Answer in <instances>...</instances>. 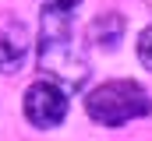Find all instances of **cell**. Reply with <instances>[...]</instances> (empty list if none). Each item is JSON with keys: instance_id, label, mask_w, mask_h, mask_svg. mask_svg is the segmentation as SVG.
<instances>
[{"instance_id": "6da1fadb", "label": "cell", "mask_w": 152, "mask_h": 141, "mask_svg": "<svg viewBox=\"0 0 152 141\" xmlns=\"http://www.w3.org/2000/svg\"><path fill=\"white\" fill-rule=\"evenodd\" d=\"M39 67L46 78H53L67 92L85 88L92 64L85 57V39L75 28V14H67V11L39 14Z\"/></svg>"}, {"instance_id": "277c9868", "label": "cell", "mask_w": 152, "mask_h": 141, "mask_svg": "<svg viewBox=\"0 0 152 141\" xmlns=\"http://www.w3.org/2000/svg\"><path fill=\"white\" fill-rule=\"evenodd\" d=\"M32 32L18 14H0V74L11 78L28 64Z\"/></svg>"}, {"instance_id": "8992f818", "label": "cell", "mask_w": 152, "mask_h": 141, "mask_svg": "<svg viewBox=\"0 0 152 141\" xmlns=\"http://www.w3.org/2000/svg\"><path fill=\"white\" fill-rule=\"evenodd\" d=\"M138 60H142L145 70H152V25H145L142 35H138Z\"/></svg>"}, {"instance_id": "7a4b0ae2", "label": "cell", "mask_w": 152, "mask_h": 141, "mask_svg": "<svg viewBox=\"0 0 152 141\" xmlns=\"http://www.w3.org/2000/svg\"><path fill=\"white\" fill-rule=\"evenodd\" d=\"M85 113L92 116V124L99 127H124L131 120H142L152 113V95L127 78H113L96 85L85 95Z\"/></svg>"}, {"instance_id": "52a82bcc", "label": "cell", "mask_w": 152, "mask_h": 141, "mask_svg": "<svg viewBox=\"0 0 152 141\" xmlns=\"http://www.w3.org/2000/svg\"><path fill=\"white\" fill-rule=\"evenodd\" d=\"M81 0H42V11H67V14H78Z\"/></svg>"}, {"instance_id": "3957f363", "label": "cell", "mask_w": 152, "mask_h": 141, "mask_svg": "<svg viewBox=\"0 0 152 141\" xmlns=\"http://www.w3.org/2000/svg\"><path fill=\"white\" fill-rule=\"evenodd\" d=\"M21 109H25V120L36 131H53L67 116V88L57 85L53 78L36 81V85H28V92L21 99Z\"/></svg>"}, {"instance_id": "5b68a950", "label": "cell", "mask_w": 152, "mask_h": 141, "mask_svg": "<svg viewBox=\"0 0 152 141\" xmlns=\"http://www.w3.org/2000/svg\"><path fill=\"white\" fill-rule=\"evenodd\" d=\"M124 32H127V21H124L120 14H113V11H106V14L92 18L85 39H88L92 46H99V49H117V46L124 42Z\"/></svg>"}]
</instances>
